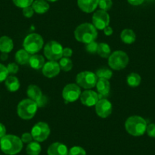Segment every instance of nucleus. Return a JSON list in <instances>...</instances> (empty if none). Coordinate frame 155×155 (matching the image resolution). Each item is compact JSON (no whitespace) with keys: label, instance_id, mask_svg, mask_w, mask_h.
Wrapping results in <instances>:
<instances>
[{"label":"nucleus","instance_id":"nucleus-1","mask_svg":"<svg viewBox=\"0 0 155 155\" xmlns=\"http://www.w3.org/2000/svg\"><path fill=\"white\" fill-rule=\"evenodd\" d=\"M23 142L19 137L14 135H5L0 139V149L7 155H15L21 151Z\"/></svg>","mask_w":155,"mask_h":155},{"label":"nucleus","instance_id":"nucleus-2","mask_svg":"<svg viewBox=\"0 0 155 155\" xmlns=\"http://www.w3.org/2000/svg\"><path fill=\"white\" fill-rule=\"evenodd\" d=\"M76 41L82 44H90L97 37V31L92 24L83 23L78 25L74 31Z\"/></svg>","mask_w":155,"mask_h":155},{"label":"nucleus","instance_id":"nucleus-3","mask_svg":"<svg viewBox=\"0 0 155 155\" xmlns=\"http://www.w3.org/2000/svg\"><path fill=\"white\" fill-rule=\"evenodd\" d=\"M147 122L139 116H132L126 120L125 129L132 136H141L146 132Z\"/></svg>","mask_w":155,"mask_h":155},{"label":"nucleus","instance_id":"nucleus-4","mask_svg":"<svg viewBox=\"0 0 155 155\" xmlns=\"http://www.w3.org/2000/svg\"><path fill=\"white\" fill-rule=\"evenodd\" d=\"M38 109V105L35 101L31 99L22 100L19 102L17 107V113L22 120H31L36 115Z\"/></svg>","mask_w":155,"mask_h":155},{"label":"nucleus","instance_id":"nucleus-5","mask_svg":"<svg viewBox=\"0 0 155 155\" xmlns=\"http://www.w3.org/2000/svg\"><path fill=\"white\" fill-rule=\"evenodd\" d=\"M24 49L31 55L37 53L44 47V39L40 34H31L27 36L23 42Z\"/></svg>","mask_w":155,"mask_h":155},{"label":"nucleus","instance_id":"nucleus-6","mask_svg":"<svg viewBox=\"0 0 155 155\" xmlns=\"http://www.w3.org/2000/svg\"><path fill=\"white\" fill-rule=\"evenodd\" d=\"M129 58L126 53L122 50H116L111 53L108 58V65L113 70H122L129 63Z\"/></svg>","mask_w":155,"mask_h":155},{"label":"nucleus","instance_id":"nucleus-7","mask_svg":"<svg viewBox=\"0 0 155 155\" xmlns=\"http://www.w3.org/2000/svg\"><path fill=\"white\" fill-rule=\"evenodd\" d=\"M98 78L96 74L90 71H81L76 76V84L80 87L90 90L96 86Z\"/></svg>","mask_w":155,"mask_h":155},{"label":"nucleus","instance_id":"nucleus-8","mask_svg":"<svg viewBox=\"0 0 155 155\" xmlns=\"http://www.w3.org/2000/svg\"><path fill=\"white\" fill-rule=\"evenodd\" d=\"M63 47L56 41H51L44 47V56L49 61H58L62 57Z\"/></svg>","mask_w":155,"mask_h":155},{"label":"nucleus","instance_id":"nucleus-9","mask_svg":"<svg viewBox=\"0 0 155 155\" xmlns=\"http://www.w3.org/2000/svg\"><path fill=\"white\" fill-rule=\"evenodd\" d=\"M31 133L34 141L37 142H43L50 136V126L44 122H39L33 126Z\"/></svg>","mask_w":155,"mask_h":155},{"label":"nucleus","instance_id":"nucleus-10","mask_svg":"<svg viewBox=\"0 0 155 155\" xmlns=\"http://www.w3.org/2000/svg\"><path fill=\"white\" fill-rule=\"evenodd\" d=\"M81 94V87L74 83L68 84L62 90V97L66 103L75 102L78 99H79Z\"/></svg>","mask_w":155,"mask_h":155},{"label":"nucleus","instance_id":"nucleus-11","mask_svg":"<svg viewBox=\"0 0 155 155\" xmlns=\"http://www.w3.org/2000/svg\"><path fill=\"white\" fill-rule=\"evenodd\" d=\"M110 15L108 12L103 10H97L95 12L92 17V25L97 30H104L110 24Z\"/></svg>","mask_w":155,"mask_h":155},{"label":"nucleus","instance_id":"nucleus-12","mask_svg":"<svg viewBox=\"0 0 155 155\" xmlns=\"http://www.w3.org/2000/svg\"><path fill=\"white\" fill-rule=\"evenodd\" d=\"M95 111L98 116L101 118H107L113 111V106L107 98H102L98 101L95 105Z\"/></svg>","mask_w":155,"mask_h":155},{"label":"nucleus","instance_id":"nucleus-13","mask_svg":"<svg viewBox=\"0 0 155 155\" xmlns=\"http://www.w3.org/2000/svg\"><path fill=\"white\" fill-rule=\"evenodd\" d=\"M100 100L97 92L92 90H85L81 92L80 96V101L83 105L86 107H93L96 105Z\"/></svg>","mask_w":155,"mask_h":155},{"label":"nucleus","instance_id":"nucleus-14","mask_svg":"<svg viewBox=\"0 0 155 155\" xmlns=\"http://www.w3.org/2000/svg\"><path fill=\"white\" fill-rule=\"evenodd\" d=\"M60 66L57 61H48L45 62L42 68V72L45 77L52 78L57 76L60 72Z\"/></svg>","mask_w":155,"mask_h":155},{"label":"nucleus","instance_id":"nucleus-15","mask_svg":"<svg viewBox=\"0 0 155 155\" xmlns=\"http://www.w3.org/2000/svg\"><path fill=\"white\" fill-rule=\"evenodd\" d=\"M97 91L100 99L107 98L110 91V84L109 80L98 78L96 84Z\"/></svg>","mask_w":155,"mask_h":155},{"label":"nucleus","instance_id":"nucleus-16","mask_svg":"<svg viewBox=\"0 0 155 155\" xmlns=\"http://www.w3.org/2000/svg\"><path fill=\"white\" fill-rule=\"evenodd\" d=\"M78 6L85 13H91L98 6L99 0H77Z\"/></svg>","mask_w":155,"mask_h":155},{"label":"nucleus","instance_id":"nucleus-17","mask_svg":"<svg viewBox=\"0 0 155 155\" xmlns=\"http://www.w3.org/2000/svg\"><path fill=\"white\" fill-rule=\"evenodd\" d=\"M48 155H68V150L65 144L61 142H54L47 149Z\"/></svg>","mask_w":155,"mask_h":155},{"label":"nucleus","instance_id":"nucleus-18","mask_svg":"<svg viewBox=\"0 0 155 155\" xmlns=\"http://www.w3.org/2000/svg\"><path fill=\"white\" fill-rule=\"evenodd\" d=\"M27 95L29 99L35 101L36 103L38 102L44 96L41 89L35 84H31L28 86V90H27Z\"/></svg>","mask_w":155,"mask_h":155},{"label":"nucleus","instance_id":"nucleus-19","mask_svg":"<svg viewBox=\"0 0 155 155\" xmlns=\"http://www.w3.org/2000/svg\"><path fill=\"white\" fill-rule=\"evenodd\" d=\"M14 48L13 41L8 36H2L0 37V52L8 53Z\"/></svg>","mask_w":155,"mask_h":155},{"label":"nucleus","instance_id":"nucleus-20","mask_svg":"<svg viewBox=\"0 0 155 155\" xmlns=\"http://www.w3.org/2000/svg\"><path fill=\"white\" fill-rule=\"evenodd\" d=\"M34 12L37 14H44L50 9V5L46 0H35L31 5Z\"/></svg>","mask_w":155,"mask_h":155},{"label":"nucleus","instance_id":"nucleus-21","mask_svg":"<svg viewBox=\"0 0 155 155\" xmlns=\"http://www.w3.org/2000/svg\"><path fill=\"white\" fill-rule=\"evenodd\" d=\"M28 64L34 69H41L45 64V59H44V56L41 55H31Z\"/></svg>","mask_w":155,"mask_h":155},{"label":"nucleus","instance_id":"nucleus-22","mask_svg":"<svg viewBox=\"0 0 155 155\" xmlns=\"http://www.w3.org/2000/svg\"><path fill=\"white\" fill-rule=\"evenodd\" d=\"M5 85L10 92H15L20 87V81L15 76L8 75L5 81Z\"/></svg>","mask_w":155,"mask_h":155},{"label":"nucleus","instance_id":"nucleus-23","mask_svg":"<svg viewBox=\"0 0 155 155\" xmlns=\"http://www.w3.org/2000/svg\"><path fill=\"white\" fill-rule=\"evenodd\" d=\"M120 38H121L122 41L124 44H132L136 40V35H135V32L132 30L126 28V29H124L122 31Z\"/></svg>","mask_w":155,"mask_h":155},{"label":"nucleus","instance_id":"nucleus-24","mask_svg":"<svg viewBox=\"0 0 155 155\" xmlns=\"http://www.w3.org/2000/svg\"><path fill=\"white\" fill-rule=\"evenodd\" d=\"M31 55L29 53L24 50H20L15 53V61L19 65H27L28 64Z\"/></svg>","mask_w":155,"mask_h":155},{"label":"nucleus","instance_id":"nucleus-25","mask_svg":"<svg viewBox=\"0 0 155 155\" xmlns=\"http://www.w3.org/2000/svg\"><path fill=\"white\" fill-rule=\"evenodd\" d=\"M42 147L40 143L37 141H31L28 144L26 147V152L28 155H39L41 153Z\"/></svg>","mask_w":155,"mask_h":155},{"label":"nucleus","instance_id":"nucleus-26","mask_svg":"<svg viewBox=\"0 0 155 155\" xmlns=\"http://www.w3.org/2000/svg\"><path fill=\"white\" fill-rule=\"evenodd\" d=\"M126 81H127V84H129L130 87H138V86L141 84V78L138 73L132 72L130 73V74L127 76Z\"/></svg>","mask_w":155,"mask_h":155},{"label":"nucleus","instance_id":"nucleus-27","mask_svg":"<svg viewBox=\"0 0 155 155\" xmlns=\"http://www.w3.org/2000/svg\"><path fill=\"white\" fill-rule=\"evenodd\" d=\"M97 53L102 58H109L112 53L110 46L108 44H105V43H101V44H98Z\"/></svg>","mask_w":155,"mask_h":155},{"label":"nucleus","instance_id":"nucleus-28","mask_svg":"<svg viewBox=\"0 0 155 155\" xmlns=\"http://www.w3.org/2000/svg\"><path fill=\"white\" fill-rule=\"evenodd\" d=\"M96 75L98 78H103V79L110 80L113 76V71L112 70L107 68H101L96 71Z\"/></svg>","mask_w":155,"mask_h":155},{"label":"nucleus","instance_id":"nucleus-29","mask_svg":"<svg viewBox=\"0 0 155 155\" xmlns=\"http://www.w3.org/2000/svg\"><path fill=\"white\" fill-rule=\"evenodd\" d=\"M59 64L61 69L64 71H69L73 67L72 61L70 59V58L62 57L59 59Z\"/></svg>","mask_w":155,"mask_h":155},{"label":"nucleus","instance_id":"nucleus-30","mask_svg":"<svg viewBox=\"0 0 155 155\" xmlns=\"http://www.w3.org/2000/svg\"><path fill=\"white\" fill-rule=\"evenodd\" d=\"M12 1L15 6L24 8L28 6H31L34 0H12Z\"/></svg>","mask_w":155,"mask_h":155},{"label":"nucleus","instance_id":"nucleus-31","mask_svg":"<svg viewBox=\"0 0 155 155\" xmlns=\"http://www.w3.org/2000/svg\"><path fill=\"white\" fill-rule=\"evenodd\" d=\"M68 155H87L86 150L80 146H74L68 150Z\"/></svg>","mask_w":155,"mask_h":155},{"label":"nucleus","instance_id":"nucleus-32","mask_svg":"<svg viewBox=\"0 0 155 155\" xmlns=\"http://www.w3.org/2000/svg\"><path fill=\"white\" fill-rule=\"evenodd\" d=\"M113 5V1L112 0H99L98 6L101 10L107 12L112 8Z\"/></svg>","mask_w":155,"mask_h":155},{"label":"nucleus","instance_id":"nucleus-33","mask_svg":"<svg viewBox=\"0 0 155 155\" xmlns=\"http://www.w3.org/2000/svg\"><path fill=\"white\" fill-rule=\"evenodd\" d=\"M8 74H8L7 67L0 63V83L5 81V79L8 78Z\"/></svg>","mask_w":155,"mask_h":155},{"label":"nucleus","instance_id":"nucleus-34","mask_svg":"<svg viewBox=\"0 0 155 155\" xmlns=\"http://www.w3.org/2000/svg\"><path fill=\"white\" fill-rule=\"evenodd\" d=\"M98 44L96 41H93V42L90 43V44H86V50L88 53L91 54H94L97 51Z\"/></svg>","mask_w":155,"mask_h":155},{"label":"nucleus","instance_id":"nucleus-35","mask_svg":"<svg viewBox=\"0 0 155 155\" xmlns=\"http://www.w3.org/2000/svg\"><path fill=\"white\" fill-rule=\"evenodd\" d=\"M7 67V69H8V74H17L18 71L19 67L17 63H14V62H12L9 63Z\"/></svg>","mask_w":155,"mask_h":155},{"label":"nucleus","instance_id":"nucleus-36","mask_svg":"<svg viewBox=\"0 0 155 155\" xmlns=\"http://www.w3.org/2000/svg\"><path fill=\"white\" fill-rule=\"evenodd\" d=\"M23 11H22V13H23L24 16L27 18H30L32 17L34 14V11L33 9L32 6H28L26 7V8H22Z\"/></svg>","mask_w":155,"mask_h":155},{"label":"nucleus","instance_id":"nucleus-37","mask_svg":"<svg viewBox=\"0 0 155 155\" xmlns=\"http://www.w3.org/2000/svg\"><path fill=\"white\" fill-rule=\"evenodd\" d=\"M146 132L150 138H155V123H150L147 126Z\"/></svg>","mask_w":155,"mask_h":155},{"label":"nucleus","instance_id":"nucleus-38","mask_svg":"<svg viewBox=\"0 0 155 155\" xmlns=\"http://www.w3.org/2000/svg\"><path fill=\"white\" fill-rule=\"evenodd\" d=\"M21 139L23 143L29 144V143L31 142L33 140L32 135H31V133H29V132H25V133L22 134L21 137Z\"/></svg>","mask_w":155,"mask_h":155},{"label":"nucleus","instance_id":"nucleus-39","mask_svg":"<svg viewBox=\"0 0 155 155\" xmlns=\"http://www.w3.org/2000/svg\"><path fill=\"white\" fill-rule=\"evenodd\" d=\"M73 51L71 48L69 47H66V48H63L62 50V57H66V58H70L72 56Z\"/></svg>","mask_w":155,"mask_h":155},{"label":"nucleus","instance_id":"nucleus-40","mask_svg":"<svg viewBox=\"0 0 155 155\" xmlns=\"http://www.w3.org/2000/svg\"><path fill=\"white\" fill-rule=\"evenodd\" d=\"M130 5H134V6H137V5H140L144 2V0H127Z\"/></svg>","mask_w":155,"mask_h":155},{"label":"nucleus","instance_id":"nucleus-41","mask_svg":"<svg viewBox=\"0 0 155 155\" xmlns=\"http://www.w3.org/2000/svg\"><path fill=\"white\" fill-rule=\"evenodd\" d=\"M6 135V128L2 123H0V139Z\"/></svg>","mask_w":155,"mask_h":155},{"label":"nucleus","instance_id":"nucleus-42","mask_svg":"<svg viewBox=\"0 0 155 155\" xmlns=\"http://www.w3.org/2000/svg\"><path fill=\"white\" fill-rule=\"evenodd\" d=\"M104 33L106 36H111L113 33V28H112L110 26L106 27V28L104 29Z\"/></svg>","mask_w":155,"mask_h":155},{"label":"nucleus","instance_id":"nucleus-43","mask_svg":"<svg viewBox=\"0 0 155 155\" xmlns=\"http://www.w3.org/2000/svg\"><path fill=\"white\" fill-rule=\"evenodd\" d=\"M8 57V53H2L1 55H0V59L2 61H5Z\"/></svg>","mask_w":155,"mask_h":155},{"label":"nucleus","instance_id":"nucleus-44","mask_svg":"<svg viewBox=\"0 0 155 155\" xmlns=\"http://www.w3.org/2000/svg\"><path fill=\"white\" fill-rule=\"evenodd\" d=\"M46 1H47V2H56V1H58V0H46Z\"/></svg>","mask_w":155,"mask_h":155}]
</instances>
